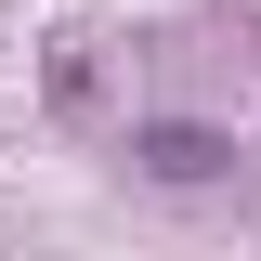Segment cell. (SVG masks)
I'll return each instance as SVG.
<instances>
[{
  "mask_svg": "<svg viewBox=\"0 0 261 261\" xmlns=\"http://www.w3.org/2000/svg\"><path fill=\"white\" fill-rule=\"evenodd\" d=\"M130 170H144V183H222L235 144H222V130H196V118H144V130H130Z\"/></svg>",
  "mask_w": 261,
  "mask_h": 261,
  "instance_id": "1",
  "label": "cell"
}]
</instances>
